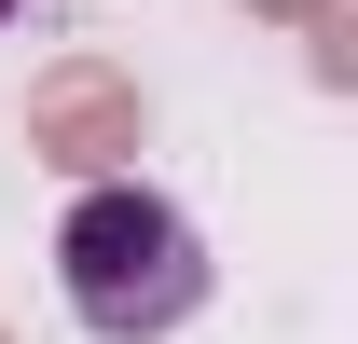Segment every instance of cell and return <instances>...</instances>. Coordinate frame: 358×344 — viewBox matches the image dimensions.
Instances as JSON below:
<instances>
[{"label": "cell", "mask_w": 358, "mask_h": 344, "mask_svg": "<svg viewBox=\"0 0 358 344\" xmlns=\"http://www.w3.org/2000/svg\"><path fill=\"white\" fill-rule=\"evenodd\" d=\"M207 234H193V207H166L138 166L83 179L69 193V220H55V289H69V317H83L96 344H166L207 317Z\"/></svg>", "instance_id": "cell-1"}, {"label": "cell", "mask_w": 358, "mask_h": 344, "mask_svg": "<svg viewBox=\"0 0 358 344\" xmlns=\"http://www.w3.org/2000/svg\"><path fill=\"white\" fill-rule=\"evenodd\" d=\"M28 152H42L55 179H110L152 152V96H138V69H110V55H55L42 83H28Z\"/></svg>", "instance_id": "cell-2"}, {"label": "cell", "mask_w": 358, "mask_h": 344, "mask_svg": "<svg viewBox=\"0 0 358 344\" xmlns=\"http://www.w3.org/2000/svg\"><path fill=\"white\" fill-rule=\"evenodd\" d=\"M0 14H28V0H0Z\"/></svg>", "instance_id": "cell-3"}, {"label": "cell", "mask_w": 358, "mask_h": 344, "mask_svg": "<svg viewBox=\"0 0 358 344\" xmlns=\"http://www.w3.org/2000/svg\"><path fill=\"white\" fill-rule=\"evenodd\" d=\"M0 344H14V331H0Z\"/></svg>", "instance_id": "cell-4"}]
</instances>
